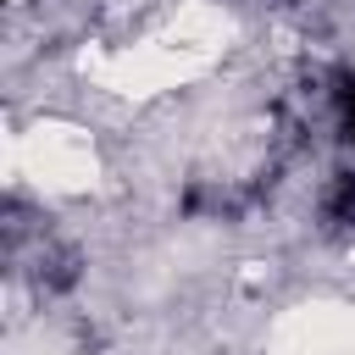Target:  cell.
Returning <instances> with one entry per match:
<instances>
[]
</instances>
